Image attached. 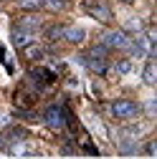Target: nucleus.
Instances as JSON below:
<instances>
[{"mask_svg":"<svg viewBox=\"0 0 157 159\" xmlns=\"http://www.w3.org/2000/svg\"><path fill=\"white\" fill-rule=\"evenodd\" d=\"M122 3H132V0H122Z\"/></svg>","mask_w":157,"mask_h":159,"instance_id":"obj_18","label":"nucleus"},{"mask_svg":"<svg viewBox=\"0 0 157 159\" xmlns=\"http://www.w3.org/2000/svg\"><path fill=\"white\" fill-rule=\"evenodd\" d=\"M15 28H23V30L33 33V30L41 28V20H38V18H23V20H18V25H15Z\"/></svg>","mask_w":157,"mask_h":159,"instance_id":"obj_9","label":"nucleus"},{"mask_svg":"<svg viewBox=\"0 0 157 159\" xmlns=\"http://www.w3.org/2000/svg\"><path fill=\"white\" fill-rule=\"evenodd\" d=\"M46 35L51 38V41H61V35H64V25H51L46 30Z\"/></svg>","mask_w":157,"mask_h":159,"instance_id":"obj_11","label":"nucleus"},{"mask_svg":"<svg viewBox=\"0 0 157 159\" xmlns=\"http://www.w3.org/2000/svg\"><path fill=\"white\" fill-rule=\"evenodd\" d=\"M18 5L26 8V10H36V8H41V5H43V0H21Z\"/></svg>","mask_w":157,"mask_h":159,"instance_id":"obj_12","label":"nucleus"},{"mask_svg":"<svg viewBox=\"0 0 157 159\" xmlns=\"http://www.w3.org/2000/svg\"><path fill=\"white\" fill-rule=\"evenodd\" d=\"M145 154H147V157H155V154H157V147H155V142H147V144H145Z\"/></svg>","mask_w":157,"mask_h":159,"instance_id":"obj_15","label":"nucleus"},{"mask_svg":"<svg viewBox=\"0 0 157 159\" xmlns=\"http://www.w3.org/2000/svg\"><path fill=\"white\" fill-rule=\"evenodd\" d=\"M26 56H28V58H38V56H41V51L33 48V46H26Z\"/></svg>","mask_w":157,"mask_h":159,"instance_id":"obj_16","label":"nucleus"},{"mask_svg":"<svg viewBox=\"0 0 157 159\" xmlns=\"http://www.w3.org/2000/svg\"><path fill=\"white\" fill-rule=\"evenodd\" d=\"M107 53H109V48H107V46H94V48L89 51V56H94V58H104Z\"/></svg>","mask_w":157,"mask_h":159,"instance_id":"obj_14","label":"nucleus"},{"mask_svg":"<svg viewBox=\"0 0 157 159\" xmlns=\"http://www.w3.org/2000/svg\"><path fill=\"white\" fill-rule=\"evenodd\" d=\"M13 43H15V48L31 46V43H33V33H28V30H23V28H13Z\"/></svg>","mask_w":157,"mask_h":159,"instance_id":"obj_5","label":"nucleus"},{"mask_svg":"<svg viewBox=\"0 0 157 159\" xmlns=\"http://www.w3.org/2000/svg\"><path fill=\"white\" fill-rule=\"evenodd\" d=\"M86 13L91 18H96L99 23H109L112 20V10L107 3H99V0H94V3H86Z\"/></svg>","mask_w":157,"mask_h":159,"instance_id":"obj_4","label":"nucleus"},{"mask_svg":"<svg viewBox=\"0 0 157 159\" xmlns=\"http://www.w3.org/2000/svg\"><path fill=\"white\" fill-rule=\"evenodd\" d=\"M31 78L43 81V84H51V81H53V73H51V71H43V68H33V71H31Z\"/></svg>","mask_w":157,"mask_h":159,"instance_id":"obj_10","label":"nucleus"},{"mask_svg":"<svg viewBox=\"0 0 157 159\" xmlns=\"http://www.w3.org/2000/svg\"><path fill=\"white\" fill-rule=\"evenodd\" d=\"M64 41H69V43H81L84 38H86V33L81 30V28H64Z\"/></svg>","mask_w":157,"mask_h":159,"instance_id":"obj_6","label":"nucleus"},{"mask_svg":"<svg viewBox=\"0 0 157 159\" xmlns=\"http://www.w3.org/2000/svg\"><path fill=\"white\" fill-rule=\"evenodd\" d=\"M43 121L51 126V129H61V126H71V116H69V109L66 106H61V104H53V106H48L46 109V114H43Z\"/></svg>","mask_w":157,"mask_h":159,"instance_id":"obj_1","label":"nucleus"},{"mask_svg":"<svg viewBox=\"0 0 157 159\" xmlns=\"http://www.w3.org/2000/svg\"><path fill=\"white\" fill-rule=\"evenodd\" d=\"M119 152H122V154H137V152H140V147H137L134 142H124V144L119 147Z\"/></svg>","mask_w":157,"mask_h":159,"instance_id":"obj_13","label":"nucleus"},{"mask_svg":"<svg viewBox=\"0 0 157 159\" xmlns=\"http://www.w3.org/2000/svg\"><path fill=\"white\" fill-rule=\"evenodd\" d=\"M142 78H145V84H155V78H157V63L152 61V58H150V61L145 63V73H142Z\"/></svg>","mask_w":157,"mask_h":159,"instance_id":"obj_8","label":"nucleus"},{"mask_svg":"<svg viewBox=\"0 0 157 159\" xmlns=\"http://www.w3.org/2000/svg\"><path fill=\"white\" fill-rule=\"evenodd\" d=\"M84 61H86V68H89V71H94V73H104V71H107V61H104V58L86 56Z\"/></svg>","mask_w":157,"mask_h":159,"instance_id":"obj_7","label":"nucleus"},{"mask_svg":"<svg viewBox=\"0 0 157 159\" xmlns=\"http://www.w3.org/2000/svg\"><path fill=\"white\" fill-rule=\"evenodd\" d=\"M117 68H119V73H129V61H119V66H117Z\"/></svg>","mask_w":157,"mask_h":159,"instance_id":"obj_17","label":"nucleus"},{"mask_svg":"<svg viewBox=\"0 0 157 159\" xmlns=\"http://www.w3.org/2000/svg\"><path fill=\"white\" fill-rule=\"evenodd\" d=\"M129 41H132V38H129L124 30H109V33H104V38H102V43H104L107 48H127Z\"/></svg>","mask_w":157,"mask_h":159,"instance_id":"obj_3","label":"nucleus"},{"mask_svg":"<svg viewBox=\"0 0 157 159\" xmlns=\"http://www.w3.org/2000/svg\"><path fill=\"white\" fill-rule=\"evenodd\" d=\"M112 114L117 119H132L140 114V104L137 101H129V98H122V101H114L112 104Z\"/></svg>","mask_w":157,"mask_h":159,"instance_id":"obj_2","label":"nucleus"}]
</instances>
